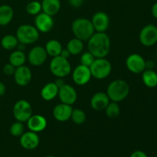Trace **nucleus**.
<instances>
[{
	"instance_id": "13",
	"label": "nucleus",
	"mask_w": 157,
	"mask_h": 157,
	"mask_svg": "<svg viewBox=\"0 0 157 157\" xmlns=\"http://www.w3.org/2000/svg\"><path fill=\"white\" fill-rule=\"evenodd\" d=\"M54 26L53 17L41 12L35 18V27L41 33H47L52 29Z\"/></svg>"
},
{
	"instance_id": "27",
	"label": "nucleus",
	"mask_w": 157,
	"mask_h": 157,
	"mask_svg": "<svg viewBox=\"0 0 157 157\" xmlns=\"http://www.w3.org/2000/svg\"><path fill=\"white\" fill-rule=\"evenodd\" d=\"M18 41L16 36L13 35H6L2 37L1 40V45L4 49L12 51L16 48L18 44Z\"/></svg>"
},
{
	"instance_id": "25",
	"label": "nucleus",
	"mask_w": 157,
	"mask_h": 157,
	"mask_svg": "<svg viewBox=\"0 0 157 157\" xmlns=\"http://www.w3.org/2000/svg\"><path fill=\"white\" fill-rule=\"evenodd\" d=\"M84 47V41L75 37L74 38L69 40L66 48L70 52L71 55L75 56V55H78L82 53Z\"/></svg>"
},
{
	"instance_id": "20",
	"label": "nucleus",
	"mask_w": 157,
	"mask_h": 157,
	"mask_svg": "<svg viewBox=\"0 0 157 157\" xmlns=\"http://www.w3.org/2000/svg\"><path fill=\"white\" fill-rule=\"evenodd\" d=\"M59 87L55 82H48L44 84L41 90V97L46 101H51L58 97Z\"/></svg>"
},
{
	"instance_id": "32",
	"label": "nucleus",
	"mask_w": 157,
	"mask_h": 157,
	"mask_svg": "<svg viewBox=\"0 0 157 157\" xmlns=\"http://www.w3.org/2000/svg\"><path fill=\"white\" fill-rule=\"evenodd\" d=\"M80 59H81V64L90 67L96 58L90 52L87 51V52H83Z\"/></svg>"
},
{
	"instance_id": "31",
	"label": "nucleus",
	"mask_w": 157,
	"mask_h": 157,
	"mask_svg": "<svg viewBox=\"0 0 157 157\" xmlns=\"http://www.w3.org/2000/svg\"><path fill=\"white\" fill-rule=\"evenodd\" d=\"M9 131H10L12 136H15V137H20L25 131L24 124L23 123L16 121V122L13 123L11 125Z\"/></svg>"
},
{
	"instance_id": "2",
	"label": "nucleus",
	"mask_w": 157,
	"mask_h": 157,
	"mask_svg": "<svg viewBox=\"0 0 157 157\" xmlns=\"http://www.w3.org/2000/svg\"><path fill=\"white\" fill-rule=\"evenodd\" d=\"M130 85L124 80L117 79L110 83L107 88V94L110 100L119 103L124 101L130 94Z\"/></svg>"
},
{
	"instance_id": "24",
	"label": "nucleus",
	"mask_w": 157,
	"mask_h": 157,
	"mask_svg": "<svg viewBox=\"0 0 157 157\" xmlns=\"http://www.w3.org/2000/svg\"><path fill=\"white\" fill-rule=\"evenodd\" d=\"M142 81L146 87L153 88L157 86V72L154 70L146 69L142 73Z\"/></svg>"
},
{
	"instance_id": "38",
	"label": "nucleus",
	"mask_w": 157,
	"mask_h": 157,
	"mask_svg": "<svg viewBox=\"0 0 157 157\" xmlns=\"http://www.w3.org/2000/svg\"><path fill=\"white\" fill-rule=\"evenodd\" d=\"M54 82L56 84V85L58 86V87H61V86H63L64 84H65V82H64V80L63 79V78H57V79L55 80Z\"/></svg>"
},
{
	"instance_id": "28",
	"label": "nucleus",
	"mask_w": 157,
	"mask_h": 157,
	"mask_svg": "<svg viewBox=\"0 0 157 157\" xmlns=\"http://www.w3.org/2000/svg\"><path fill=\"white\" fill-rule=\"evenodd\" d=\"M105 113L107 117L109 118H117L121 113V107L117 102L110 101L105 108Z\"/></svg>"
},
{
	"instance_id": "44",
	"label": "nucleus",
	"mask_w": 157,
	"mask_h": 157,
	"mask_svg": "<svg viewBox=\"0 0 157 157\" xmlns=\"http://www.w3.org/2000/svg\"><path fill=\"white\" fill-rule=\"evenodd\" d=\"M156 72H157V71H156Z\"/></svg>"
},
{
	"instance_id": "34",
	"label": "nucleus",
	"mask_w": 157,
	"mask_h": 157,
	"mask_svg": "<svg viewBox=\"0 0 157 157\" xmlns=\"http://www.w3.org/2000/svg\"><path fill=\"white\" fill-rule=\"evenodd\" d=\"M130 157H149L145 152L142 150H136L130 154Z\"/></svg>"
},
{
	"instance_id": "1",
	"label": "nucleus",
	"mask_w": 157,
	"mask_h": 157,
	"mask_svg": "<svg viewBox=\"0 0 157 157\" xmlns=\"http://www.w3.org/2000/svg\"><path fill=\"white\" fill-rule=\"evenodd\" d=\"M87 48L96 58H106L110 51V38L106 32H94L87 41Z\"/></svg>"
},
{
	"instance_id": "26",
	"label": "nucleus",
	"mask_w": 157,
	"mask_h": 157,
	"mask_svg": "<svg viewBox=\"0 0 157 157\" xmlns=\"http://www.w3.org/2000/svg\"><path fill=\"white\" fill-rule=\"evenodd\" d=\"M26 60H27V57L25 55L24 52H21V51L19 50L12 52L11 55H9V63L15 66V67L24 65Z\"/></svg>"
},
{
	"instance_id": "7",
	"label": "nucleus",
	"mask_w": 157,
	"mask_h": 157,
	"mask_svg": "<svg viewBox=\"0 0 157 157\" xmlns=\"http://www.w3.org/2000/svg\"><path fill=\"white\" fill-rule=\"evenodd\" d=\"M13 116L17 121L26 123L32 115V107L26 100H19L13 106Z\"/></svg>"
},
{
	"instance_id": "18",
	"label": "nucleus",
	"mask_w": 157,
	"mask_h": 157,
	"mask_svg": "<svg viewBox=\"0 0 157 157\" xmlns=\"http://www.w3.org/2000/svg\"><path fill=\"white\" fill-rule=\"evenodd\" d=\"M26 124L29 130L37 133L45 130L48 125L46 118L40 114H32L28 120Z\"/></svg>"
},
{
	"instance_id": "36",
	"label": "nucleus",
	"mask_w": 157,
	"mask_h": 157,
	"mask_svg": "<svg viewBox=\"0 0 157 157\" xmlns=\"http://www.w3.org/2000/svg\"><path fill=\"white\" fill-rule=\"evenodd\" d=\"M155 67L154 61L149 60L146 61V69H150V70H153V67Z\"/></svg>"
},
{
	"instance_id": "3",
	"label": "nucleus",
	"mask_w": 157,
	"mask_h": 157,
	"mask_svg": "<svg viewBox=\"0 0 157 157\" xmlns=\"http://www.w3.org/2000/svg\"><path fill=\"white\" fill-rule=\"evenodd\" d=\"M71 31L75 38L87 41L95 32L91 21L86 18H78L71 24Z\"/></svg>"
},
{
	"instance_id": "10",
	"label": "nucleus",
	"mask_w": 157,
	"mask_h": 157,
	"mask_svg": "<svg viewBox=\"0 0 157 157\" xmlns=\"http://www.w3.org/2000/svg\"><path fill=\"white\" fill-rule=\"evenodd\" d=\"M48 56V55L44 49V47L38 45L33 47L29 51L27 55V60L31 65L39 67L45 63Z\"/></svg>"
},
{
	"instance_id": "19",
	"label": "nucleus",
	"mask_w": 157,
	"mask_h": 157,
	"mask_svg": "<svg viewBox=\"0 0 157 157\" xmlns=\"http://www.w3.org/2000/svg\"><path fill=\"white\" fill-rule=\"evenodd\" d=\"M110 102V100L107 96V93L98 92L91 97L90 104L93 110L96 111H101V110H105Z\"/></svg>"
},
{
	"instance_id": "14",
	"label": "nucleus",
	"mask_w": 157,
	"mask_h": 157,
	"mask_svg": "<svg viewBox=\"0 0 157 157\" xmlns=\"http://www.w3.org/2000/svg\"><path fill=\"white\" fill-rule=\"evenodd\" d=\"M90 21L95 32H106L110 26V18L106 12L102 11L94 14Z\"/></svg>"
},
{
	"instance_id": "33",
	"label": "nucleus",
	"mask_w": 157,
	"mask_h": 157,
	"mask_svg": "<svg viewBox=\"0 0 157 157\" xmlns=\"http://www.w3.org/2000/svg\"><path fill=\"white\" fill-rule=\"evenodd\" d=\"M16 67L14 65H12L10 63H8V64H6L4 66H3V73L6 75H8V76H12V75H14L15 73V71Z\"/></svg>"
},
{
	"instance_id": "16",
	"label": "nucleus",
	"mask_w": 157,
	"mask_h": 157,
	"mask_svg": "<svg viewBox=\"0 0 157 157\" xmlns=\"http://www.w3.org/2000/svg\"><path fill=\"white\" fill-rule=\"evenodd\" d=\"M13 77L16 84L21 87H25L28 84H29V83L32 81V71L28 66L24 64L15 68Z\"/></svg>"
},
{
	"instance_id": "4",
	"label": "nucleus",
	"mask_w": 157,
	"mask_h": 157,
	"mask_svg": "<svg viewBox=\"0 0 157 157\" xmlns=\"http://www.w3.org/2000/svg\"><path fill=\"white\" fill-rule=\"evenodd\" d=\"M39 33L34 25L23 24L18 28L15 36L18 42L27 45L36 42L39 38Z\"/></svg>"
},
{
	"instance_id": "21",
	"label": "nucleus",
	"mask_w": 157,
	"mask_h": 157,
	"mask_svg": "<svg viewBox=\"0 0 157 157\" xmlns=\"http://www.w3.org/2000/svg\"><path fill=\"white\" fill-rule=\"evenodd\" d=\"M41 3V11L52 17L57 15L61 9L60 0H42Z\"/></svg>"
},
{
	"instance_id": "23",
	"label": "nucleus",
	"mask_w": 157,
	"mask_h": 157,
	"mask_svg": "<svg viewBox=\"0 0 157 157\" xmlns=\"http://www.w3.org/2000/svg\"><path fill=\"white\" fill-rule=\"evenodd\" d=\"M46 52L48 55L55 58V57L59 56L62 51L63 48L61 42L56 39H51L48 41L44 46Z\"/></svg>"
},
{
	"instance_id": "42",
	"label": "nucleus",
	"mask_w": 157,
	"mask_h": 157,
	"mask_svg": "<svg viewBox=\"0 0 157 157\" xmlns=\"http://www.w3.org/2000/svg\"><path fill=\"white\" fill-rule=\"evenodd\" d=\"M156 56H157V48H156Z\"/></svg>"
},
{
	"instance_id": "35",
	"label": "nucleus",
	"mask_w": 157,
	"mask_h": 157,
	"mask_svg": "<svg viewBox=\"0 0 157 157\" xmlns=\"http://www.w3.org/2000/svg\"><path fill=\"white\" fill-rule=\"evenodd\" d=\"M84 0H68V2L72 7L78 8L81 6Z\"/></svg>"
},
{
	"instance_id": "30",
	"label": "nucleus",
	"mask_w": 157,
	"mask_h": 157,
	"mask_svg": "<svg viewBox=\"0 0 157 157\" xmlns=\"http://www.w3.org/2000/svg\"><path fill=\"white\" fill-rule=\"evenodd\" d=\"M26 12L31 15H37L41 12V3L38 1H32L25 7Z\"/></svg>"
},
{
	"instance_id": "8",
	"label": "nucleus",
	"mask_w": 157,
	"mask_h": 157,
	"mask_svg": "<svg viewBox=\"0 0 157 157\" xmlns=\"http://www.w3.org/2000/svg\"><path fill=\"white\" fill-rule=\"evenodd\" d=\"M140 42L145 47H151L157 43V27L149 24L141 29L139 35Z\"/></svg>"
},
{
	"instance_id": "22",
	"label": "nucleus",
	"mask_w": 157,
	"mask_h": 157,
	"mask_svg": "<svg viewBox=\"0 0 157 157\" xmlns=\"http://www.w3.org/2000/svg\"><path fill=\"white\" fill-rule=\"evenodd\" d=\"M14 17L13 9L9 5L0 6V26L8 25Z\"/></svg>"
},
{
	"instance_id": "43",
	"label": "nucleus",
	"mask_w": 157,
	"mask_h": 157,
	"mask_svg": "<svg viewBox=\"0 0 157 157\" xmlns=\"http://www.w3.org/2000/svg\"><path fill=\"white\" fill-rule=\"evenodd\" d=\"M156 157H157V156H156Z\"/></svg>"
},
{
	"instance_id": "17",
	"label": "nucleus",
	"mask_w": 157,
	"mask_h": 157,
	"mask_svg": "<svg viewBox=\"0 0 157 157\" xmlns=\"http://www.w3.org/2000/svg\"><path fill=\"white\" fill-rule=\"evenodd\" d=\"M72 110V106L61 103L54 107L52 114L54 118L58 122H66L71 119Z\"/></svg>"
},
{
	"instance_id": "11",
	"label": "nucleus",
	"mask_w": 157,
	"mask_h": 157,
	"mask_svg": "<svg viewBox=\"0 0 157 157\" xmlns=\"http://www.w3.org/2000/svg\"><path fill=\"white\" fill-rule=\"evenodd\" d=\"M92 78L90 67L80 64L72 71V79L78 86H84L88 84Z\"/></svg>"
},
{
	"instance_id": "40",
	"label": "nucleus",
	"mask_w": 157,
	"mask_h": 157,
	"mask_svg": "<svg viewBox=\"0 0 157 157\" xmlns=\"http://www.w3.org/2000/svg\"><path fill=\"white\" fill-rule=\"evenodd\" d=\"M6 91V87L4 83L0 81V97H2Z\"/></svg>"
},
{
	"instance_id": "29",
	"label": "nucleus",
	"mask_w": 157,
	"mask_h": 157,
	"mask_svg": "<svg viewBox=\"0 0 157 157\" xmlns=\"http://www.w3.org/2000/svg\"><path fill=\"white\" fill-rule=\"evenodd\" d=\"M86 118L87 116L84 110L80 108L73 109L71 116V120L73 121V123L77 125H81L86 121Z\"/></svg>"
},
{
	"instance_id": "39",
	"label": "nucleus",
	"mask_w": 157,
	"mask_h": 157,
	"mask_svg": "<svg viewBox=\"0 0 157 157\" xmlns=\"http://www.w3.org/2000/svg\"><path fill=\"white\" fill-rule=\"evenodd\" d=\"M151 13L152 15H153V16L157 19V2L154 3V4L153 5V6H152Z\"/></svg>"
},
{
	"instance_id": "5",
	"label": "nucleus",
	"mask_w": 157,
	"mask_h": 157,
	"mask_svg": "<svg viewBox=\"0 0 157 157\" xmlns=\"http://www.w3.org/2000/svg\"><path fill=\"white\" fill-rule=\"evenodd\" d=\"M49 69L51 73L56 78H64L71 73V65L68 59L60 55L52 58L49 64Z\"/></svg>"
},
{
	"instance_id": "37",
	"label": "nucleus",
	"mask_w": 157,
	"mask_h": 157,
	"mask_svg": "<svg viewBox=\"0 0 157 157\" xmlns=\"http://www.w3.org/2000/svg\"><path fill=\"white\" fill-rule=\"evenodd\" d=\"M60 56H61V57H63V58H67V59H68L69 57L71 56V54H70V52H69L68 51H67V48L62 49V51H61V55H60Z\"/></svg>"
},
{
	"instance_id": "6",
	"label": "nucleus",
	"mask_w": 157,
	"mask_h": 157,
	"mask_svg": "<svg viewBox=\"0 0 157 157\" xmlns=\"http://www.w3.org/2000/svg\"><path fill=\"white\" fill-rule=\"evenodd\" d=\"M90 70L93 78L98 80H104L111 73L112 64L106 58H96L90 65Z\"/></svg>"
},
{
	"instance_id": "15",
	"label": "nucleus",
	"mask_w": 157,
	"mask_h": 157,
	"mask_svg": "<svg viewBox=\"0 0 157 157\" xmlns=\"http://www.w3.org/2000/svg\"><path fill=\"white\" fill-rule=\"evenodd\" d=\"M19 143L23 149L27 150H33L38 147L40 138L38 133L31 130L24 132L19 139Z\"/></svg>"
},
{
	"instance_id": "12",
	"label": "nucleus",
	"mask_w": 157,
	"mask_h": 157,
	"mask_svg": "<svg viewBox=\"0 0 157 157\" xmlns=\"http://www.w3.org/2000/svg\"><path fill=\"white\" fill-rule=\"evenodd\" d=\"M58 97L61 103L72 106L78 99V94L75 87L68 84H64L59 87Z\"/></svg>"
},
{
	"instance_id": "41",
	"label": "nucleus",
	"mask_w": 157,
	"mask_h": 157,
	"mask_svg": "<svg viewBox=\"0 0 157 157\" xmlns=\"http://www.w3.org/2000/svg\"><path fill=\"white\" fill-rule=\"evenodd\" d=\"M44 157H56L55 156H53V155H48V156H44Z\"/></svg>"
},
{
	"instance_id": "9",
	"label": "nucleus",
	"mask_w": 157,
	"mask_h": 157,
	"mask_svg": "<svg viewBox=\"0 0 157 157\" xmlns=\"http://www.w3.org/2000/svg\"><path fill=\"white\" fill-rule=\"evenodd\" d=\"M126 67L129 71L139 75L146 70V60L142 55L133 53L129 55L126 59Z\"/></svg>"
}]
</instances>
